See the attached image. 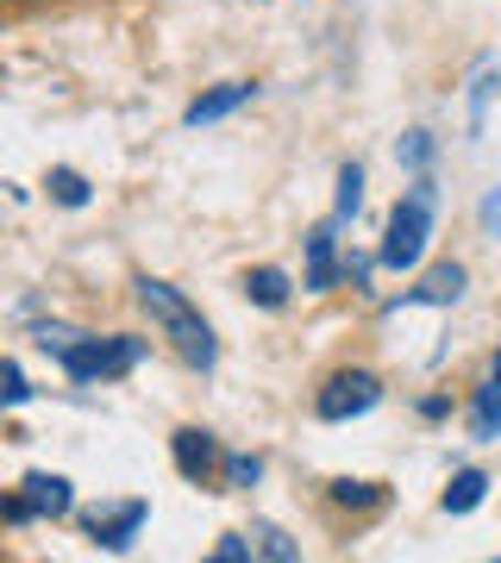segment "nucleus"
Segmentation results:
<instances>
[{
  "mask_svg": "<svg viewBox=\"0 0 501 563\" xmlns=\"http://www.w3.org/2000/svg\"><path fill=\"white\" fill-rule=\"evenodd\" d=\"M32 344L57 363L76 388H107L132 376L144 357H151V339L144 332H81L69 320H32Z\"/></svg>",
  "mask_w": 501,
  "mask_h": 563,
  "instance_id": "obj_1",
  "label": "nucleus"
},
{
  "mask_svg": "<svg viewBox=\"0 0 501 563\" xmlns=\"http://www.w3.org/2000/svg\"><path fill=\"white\" fill-rule=\"evenodd\" d=\"M395 163H401V176H433V163H439L433 125H407V132L395 139Z\"/></svg>",
  "mask_w": 501,
  "mask_h": 563,
  "instance_id": "obj_18",
  "label": "nucleus"
},
{
  "mask_svg": "<svg viewBox=\"0 0 501 563\" xmlns=\"http://www.w3.org/2000/svg\"><path fill=\"white\" fill-rule=\"evenodd\" d=\"M477 225H482V239H495V244H501V181H489V188H482Z\"/></svg>",
  "mask_w": 501,
  "mask_h": 563,
  "instance_id": "obj_23",
  "label": "nucleus"
},
{
  "mask_svg": "<svg viewBox=\"0 0 501 563\" xmlns=\"http://www.w3.org/2000/svg\"><path fill=\"white\" fill-rule=\"evenodd\" d=\"M239 288H244V301L258 307V313H282V307L295 301V276H288L282 263H251Z\"/></svg>",
  "mask_w": 501,
  "mask_h": 563,
  "instance_id": "obj_11",
  "label": "nucleus"
},
{
  "mask_svg": "<svg viewBox=\"0 0 501 563\" xmlns=\"http://www.w3.org/2000/svg\"><path fill=\"white\" fill-rule=\"evenodd\" d=\"M214 558L220 563H251L258 558V551H251V532H226V539L214 544Z\"/></svg>",
  "mask_w": 501,
  "mask_h": 563,
  "instance_id": "obj_25",
  "label": "nucleus"
},
{
  "mask_svg": "<svg viewBox=\"0 0 501 563\" xmlns=\"http://www.w3.org/2000/svg\"><path fill=\"white\" fill-rule=\"evenodd\" d=\"M495 95H501V63L477 57V69H470V95H464V125H470V139L489 132V107H495Z\"/></svg>",
  "mask_w": 501,
  "mask_h": 563,
  "instance_id": "obj_12",
  "label": "nucleus"
},
{
  "mask_svg": "<svg viewBox=\"0 0 501 563\" xmlns=\"http://www.w3.org/2000/svg\"><path fill=\"white\" fill-rule=\"evenodd\" d=\"M482 501H489V470L464 463V470H451V483H445L439 514H445V520H464V514H477Z\"/></svg>",
  "mask_w": 501,
  "mask_h": 563,
  "instance_id": "obj_14",
  "label": "nucleus"
},
{
  "mask_svg": "<svg viewBox=\"0 0 501 563\" xmlns=\"http://www.w3.org/2000/svg\"><path fill=\"white\" fill-rule=\"evenodd\" d=\"M489 376H495V383H501V351H489Z\"/></svg>",
  "mask_w": 501,
  "mask_h": 563,
  "instance_id": "obj_27",
  "label": "nucleus"
},
{
  "mask_svg": "<svg viewBox=\"0 0 501 563\" xmlns=\"http://www.w3.org/2000/svg\"><path fill=\"white\" fill-rule=\"evenodd\" d=\"M151 526V501L144 495H120V501H100L81 514V532H88V544L95 551H107V558H126L132 544H139V532Z\"/></svg>",
  "mask_w": 501,
  "mask_h": 563,
  "instance_id": "obj_5",
  "label": "nucleus"
},
{
  "mask_svg": "<svg viewBox=\"0 0 501 563\" xmlns=\"http://www.w3.org/2000/svg\"><path fill=\"white\" fill-rule=\"evenodd\" d=\"M263 451H226V463H220V488L226 495H251V488L263 483Z\"/></svg>",
  "mask_w": 501,
  "mask_h": 563,
  "instance_id": "obj_19",
  "label": "nucleus"
},
{
  "mask_svg": "<svg viewBox=\"0 0 501 563\" xmlns=\"http://www.w3.org/2000/svg\"><path fill=\"white\" fill-rule=\"evenodd\" d=\"M339 232L345 225L333 213L301 232V295H333L345 282V239Z\"/></svg>",
  "mask_w": 501,
  "mask_h": 563,
  "instance_id": "obj_6",
  "label": "nucleus"
},
{
  "mask_svg": "<svg viewBox=\"0 0 501 563\" xmlns=\"http://www.w3.org/2000/svg\"><path fill=\"white\" fill-rule=\"evenodd\" d=\"M32 401H39L32 376L20 369V357H7V351H0V407L13 413V407H32Z\"/></svg>",
  "mask_w": 501,
  "mask_h": 563,
  "instance_id": "obj_21",
  "label": "nucleus"
},
{
  "mask_svg": "<svg viewBox=\"0 0 501 563\" xmlns=\"http://www.w3.org/2000/svg\"><path fill=\"white\" fill-rule=\"evenodd\" d=\"M251 551L263 563H301V539H288L276 520H251Z\"/></svg>",
  "mask_w": 501,
  "mask_h": 563,
  "instance_id": "obj_20",
  "label": "nucleus"
},
{
  "mask_svg": "<svg viewBox=\"0 0 501 563\" xmlns=\"http://www.w3.org/2000/svg\"><path fill=\"white\" fill-rule=\"evenodd\" d=\"M20 488H25V501H32L39 520H69L76 514V483L63 470H25Z\"/></svg>",
  "mask_w": 501,
  "mask_h": 563,
  "instance_id": "obj_10",
  "label": "nucleus"
},
{
  "mask_svg": "<svg viewBox=\"0 0 501 563\" xmlns=\"http://www.w3.org/2000/svg\"><path fill=\"white\" fill-rule=\"evenodd\" d=\"M170 463L188 488H220V463H226V444L207 432V426H176L170 432Z\"/></svg>",
  "mask_w": 501,
  "mask_h": 563,
  "instance_id": "obj_7",
  "label": "nucleus"
},
{
  "mask_svg": "<svg viewBox=\"0 0 501 563\" xmlns=\"http://www.w3.org/2000/svg\"><path fill=\"white\" fill-rule=\"evenodd\" d=\"M0 526H39L32 501H25V488H0Z\"/></svg>",
  "mask_w": 501,
  "mask_h": 563,
  "instance_id": "obj_24",
  "label": "nucleus"
},
{
  "mask_svg": "<svg viewBox=\"0 0 501 563\" xmlns=\"http://www.w3.org/2000/svg\"><path fill=\"white\" fill-rule=\"evenodd\" d=\"M13 7H25V0H13Z\"/></svg>",
  "mask_w": 501,
  "mask_h": 563,
  "instance_id": "obj_29",
  "label": "nucleus"
},
{
  "mask_svg": "<svg viewBox=\"0 0 501 563\" xmlns=\"http://www.w3.org/2000/svg\"><path fill=\"white\" fill-rule=\"evenodd\" d=\"M451 413V401L445 395H421V420H445Z\"/></svg>",
  "mask_w": 501,
  "mask_h": 563,
  "instance_id": "obj_26",
  "label": "nucleus"
},
{
  "mask_svg": "<svg viewBox=\"0 0 501 563\" xmlns=\"http://www.w3.org/2000/svg\"><path fill=\"white\" fill-rule=\"evenodd\" d=\"M382 395H389V388H382L377 369L345 363V369H333V376L314 388V420L320 426H351V420H363V413H377Z\"/></svg>",
  "mask_w": 501,
  "mask_h": 563,
  "instance_id": "obj_4",
  "label": "nucleus"
},
{
  "mask_svg": "<svg viewBox=\"0 0 501 563\" xmlns=\"http://www.w3.org/2000/svg\"><path fill=\"white\" fill-rule=\"evenodd\" d=\"M464 288H470V269H464L458 257H439L426 263V269H414V288H401L395 301H389V313H401V307H458Z\"/></svg>",
  "mask_w": 501,
  "mask_h": 563,
  "instance_id": "obj_8",
  "label": "nucleus"
},
{
  "mask_svg": "<svg viewBox=\"0 0 501 563\" xmlns=\"http://www.w3.org/2000/svg\"><path fill=\"white\" fill-rule=\"evenodd\" d=\"M464 426H470V439H477V444H495V439H501V383L489 376V369H482V383L470 388Z\"/></svg>",
  "mask_w": 501,
  "mask_h": 563,
  "instance_id": "obj_13",
  "label": "nucleus"
},
{
  "mask_svg": "<svg viewBox=\"0 0 501 563\" xmlns=\"http://www.w3.org/2000/svg\"><path fill=\"white\" fill-rule=\"evenodd\" d=\"M377 269H382L377 251H345V282H351L358 295H377Z\"/></svg>",
  "mask_w": 501,
  "mask_h": 563,
  "instance_id": "obj_22",
  "label": "nucleus"
},
{
  "mask_svg": "<svg viewBox=\"0 0 501 563\" xmlns=\"http://www.w3.org/2000/svg\"><path fill=\"white\" fill-rule=\"evenodd\" d=\"M263 88L251 76H232V81H214V88H200L195 101L182 107V125L188 132H200V125H220V120H232V113H244V107L258 101Z\"/></svg>",
  "mask_w": 501,
  "mask_h": 563,
  "instance_id": "obj_9",
  "label": "nucleus"
},
{
  "mask_svg": "<svg viewBox=\"0 0 501 563\" xmlns=\"http://www.w3.org/2000/svg\"><path fill=\"white\" fill-rule=\"evenodd\" d=\"M326 501L339 507V514H377V507L389 501V488L370 483V476H333V483H326Z\"/></svg>",
  "mask_w": 501,
  "mask_h": 563,
  "instance_id": "obj_15",
  "label": "nucleus"
},
{
  "mask_svg": "<svg viewBox=\"0 0 501 563\" xmlns=\"http://www.w3.org/2000/svg\"><path fill=\"white\" fill-rule=\"evenodd\" d=\"M433 232H439V181L433 176H407L401 201L389 207V225L377 239V257L389 276H414L433 251Z\"/></svg>",
  "mask_w": 501,
  "mask_h": 563,
  "instance_id": "obj_3",
  "label": "nucleus"
},
{
  "mask_svg": "<svg viewBox=\"0 0 501 563\" xmlns=\"http://www.w3.org/2000/svg\"><path fill=\"white\" fill-rule=\"evenodd\" d=\"M44 195H51V207H63V213H81V207H95V181L81 176V169H69V163H51Z\"/></svg>",
  "mask_w": 501,
  "mask_h": 563,
  "instance_id": "obj_17",
  "label": "nucleus"
},
{
  "mask_svg": "<svg viewBox=\"0 0 501 563\" xmlns=\"http://www.w3.org/2000/svg\"><path fill=\"white\" fill-rule=\"evenodd\" d=\"M132 301H139V313L151 320V332H157L195 376H214V369H220V332L200 313L195 295H182L176 282H163V276H132Z\"/></svg>",
  "mask_w": 501,
  "mask_h": 563,
  "instance_id": "obj_2",
  "label": "nucleus"
},
{
  "mask_svg": "<svg viewBox=\"0 0 501 563\" xmlns=\"http://www.w3.org/2000/svg\"><path fill=\"white\" fill-rule=\"evenodd\" d=\"M0 420H7V407H0Z\"/></svg>",
  "mask_w": 501,
  "mask_h": 563,
  "instance_id": "obj_28",
  "label": "nucleus"
},
{
  "mask_svg": "<svg viewBox=\"0 0 501 563\" xmlns=\"http://www.w3.org/2000/svg\"><path fill=\"white\" fill-rule=\"evenodd\" d=\"M363 188H370V169H363L358 157H345L339 176H333V220L339 225H351L363 213Z\"/></svg>",
  "mask_w": 501,
  "mask_h": 563,
  "instance_id": "obj_16",
  "label": "nucleus"
}]
</instances>
